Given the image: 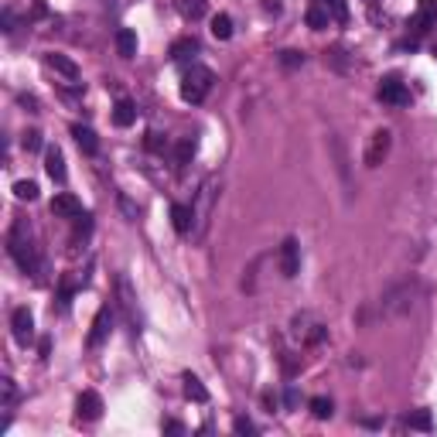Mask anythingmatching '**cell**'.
Here are the masks:
<instances>
[{
    "instance_id": "obj_1",
    "label": "cell",
    "mask_w": 437,
    "mask_h": 437,
    "mask_svg": "<svg viewBox=\"0 0 437 437\" xmlns=\"http://www.w3.org/2000/svg\"><path fill=\"white\" fill-rule=\"evenodd\" d=\"M7 253L14 257V263H17L21 270L31 273L35 280H41V277H45V260L38 257V250H35L31 232H28V225H24V222H14V229L7 232Z\"/></svg>"
},
{
    "instance_id": "obj_2",
    "label": "cell",
    "mask_w": 437,
    "mask_h": 437,
    "mask_svg": "<svg viewBox=\"0 0 437 437\" xmlns=\"http://www.w3.org/2000/svg\"><path fill=\"white\" fill-rule=\"evenodd\" d=\"M212 86H216V75H212V68H209V65L192 62V65L181 72V100H185V103H192V106L205 103V96L212 93Z\"/></svg>"
},
{
    "instance_id": "obj_3",
    "label": "cell",
    "mask_w": 437,
    "mask_h": 437,
    "mask_svg": "<svg viewBox=\"0 0 437 437\" xmlns=\"http://www.w3.org/2000/svg\"><path fill=\"white\" fill-rule=\"evenodd\" d=\"M216 195H218V178H205V181H202V188H198V198H195V205H192V212H195V229H192V232H195L198 239H202V236H205V229H209Z\"/></svg>"
},
{
    "instance_id": "obj_4",
    "label": "cell",
    "mask_w": 437,
    "mask_h": 437,
    "mask_svg": "<svg viewBox=\"0 0 437 437\" xmlns=\"http://www.w3.org/2000/svg\"><path fill=\"white\" fill-rule=\"evenodd\" d=\"M437 24V0H417V10L410 17V35L420 38Z\"/></svg>"
},
{
    "instance_id": "obj_5",
    "label": "cell",
    "mask_w": 437,
    "mask_h": 437,
    "mask_svg": "<svg viewBox=\"0 0 437 437\" xmlns=\"http://www.w3.org/2000/svg\"><path fill=\"white\" fill-rule=\"evenodd\" d=\"M376 96H380L382 103H389V106H407V103H410V89H407V82L396 79V75H386V79H382Z\"/></svg>"
},
{
    "instance_id": "obj_6",
    "label": "cell",
    "mask_w": 437,
    "mask_h": 437,
    "mask_svg": "<svg viewBox=\"0 0 437 437\" xmlns=\"http://www.w3.org/2000/svg\"><path fill=\"white\" fill-rule=\"evenodd\" d=\"M10 328H14V342L17 345H31L35 342V318H31V311L28 308H14V315H10Z\"/></svg>"
},
{
    "instance_id": "obj_7",
    "label": "cell",
    "mask_w": 437,
    "mask_h": 437,
    "mask_svg": "<svg viewBox=\"0 0 437 437\" xmlns=\"http://www.w3.org/2000/svg\"><path fill=\"white\" fill-rule=\"evenodd\" d=\"M389 147H393V133L389 130H376L369 137V147H366V167H380L386 161V154H389Z\"/></svg>"
},
{
    "instance_id": "obj_8",
    "label": "cell",
    "mask_w": 437,
    "mask_h": 437,
    "mask_svg": "<svg viewBox=\"0 0 437 437\" xmlns=\"http://www.w3.org/2000/svg\"><path fill=\"white\" fill-rule=\"evenodd\" d=\"M75 413H79V420H100L103 417V396L96 393V389H86V393H79V400H75Z\"/></svg>"
},
{
    "instance_id": "obj_9",
    "label": "cell",
    "mask_w": 437,
    "mask_h": 437,
    "mask_svg": "<svg viewBox=\"0 0 437 437\" xmlns=\"http://www.w3.org/2000/svg\"><path fill=\"white\" fill-rule=\"evenodd\" d=\"M280 273L287 280L301 273V246H297V239H283V246H280Z\"/></svg>"
},
{
    "instance_id": "obj_10",
    "label": "cell",
    "mask_w": 437,
    "mask_h": 437,
    "mask_svg": "<svg viewBox=\"0 0 437 437\" xmlns=\"http://www.w3.org/2000/svg\"><path fill=\"white\" fill-rule=\"evenodd\" d=\"M52 216H58V218H75V216H82V202H79L75 195L62 192V195H55V198H52Z\"/></svg>"
},
{
    "instance_id": "obj_11",
    "label": "cell",
    "mask_w": 437,
    "mask_h": 437,
    "mask_svg": "<svg viewBox=\"0 0 437 437\" xmlns=\"http://www.w3.org/2000/svg\"><path fill=\"white\" fill-rule=\"evenodd\" d=\"M45 65H48L52 72H58V75H65L68 82H79V65H75L72 58H65V55H58V52H48L45 55Z\"/></svg>"
},
{
    "instance_id": "obj_12",
    "label": "cell",
    "mask_w": 437,
    "mask_h": 437,
    "mask_svg": "<svg viewBox=\"0 0 437 437\" xmlns=\"http://www.w3.org/2000/svg\"><path fill=\"white\" fill-rule=\"evenodd\" d=\"M109 325H113L109 308H100V315H96V322H93V331H89V348H100V345H103V338L109 335Z\"/></svg>"
},
{
    "instance_id": "obj_13",
    "label": "cell",
    "mask_w": 437,
    "mask_h": 437,
    "mask_svg": "<svg viewBox=\"0 0 437 437\" xmlns=\"http://www.w3.org/2000/svg\"><path fill=\"white\" fill-rule=\"evenodd\" d=\"M328 21H331V10H328L325 0H311V7H308V28L311 31H325Z\"/></svg>"
},
{
    "instance_id": "obj_14",
    "label": "cell",
    "mask_w": 437,
    "mask_h": 437,
    "mask_svg": "<svg viewBox=\"0 0 437 437\" xmlns=\"http://www.w3.org/2000/svg\"><path fill=\"white\" fill-rule=\"evenodd\" d=\"M45 171H48V178L58 181V185L65 181V154H62L58 147H48V151H45Z\"/></svg>"
},
{
    "instance_id": "obj_15",
    "label": "cell",
    "mask_w": 437,
    "mask_h": 437,
    "mask_svg": "<svg viewBox=\"0 0 437 437\" xmlns=\"http://www.w3.org/2000/svg\"><path fill=\"white\" fill-rule=\"evenodd\" d=\"M171 225H174L181 236H188V232L195 229V212H192L188 205H171Z\"/></svg>"
},
{
    "instance_id": "obj_16",
    "label": "cell",
    "mask_w": 437,
    "mask_h": 437,
    "mask_svg": "<svg viewBox=\"0 0 437 437\" xmlns=\"http://www.w3.org/2000/svg\"><path fill=\"white\" fill-rule=\"evenodd\" d=\"M72 137H75V144L82 147V154H96V151H100V140H96V133H93L89 127L72 123Z\"/></svg>"
},
{
    "instance_id": "obj_17",
    "label": "cell",
    "mask_w": 437,
    "mask_h": 437,
    "mask_svg": "<svg viewBox=\"0 0 437 437\" xmlns=\"http://www.w3.org/2000/svg\"><path fill=\"white\" fill-rule=\"evenodd\" d=\"M198 52H202V45H198V38H192V35H188V38H178V41L171 45V58H174V62H188L192 55H198Z\"/></svg>"
},
{
    "instance_id": "obj_18",
    "label": "cell",
    "mask_w": 437,
    "mask_h": 437,
    "mask_svg": "<svg viewBox=\"0 0 437 437\" xmlns=\"http://www.w3.org/2000/svg\"><path fill=\"white\" fill-rule=\"evenodd\" d=\"M116 52H120V58H133L137 55V35L130 28H120L116 31Z\"/></svg>"
},
{
    "instance_id": "obj_19",
    "label": "cell",
    "mask_w": 437,
    "mask_h": 437,
    "mask_svg": "<svg viewBox=\"0 0 437 437\" xmlns=\"http://www.w3.org/2000/svg\"><path fill=\"white\" fill-rule=\"evenodd\" d=\"M137 120V106L130 103V100H116V106H113V123L116 127H130Z\"/></svg>"
},
{
    "instance_id": "obj_20",
    "label": "cell",
    "mask_w": 437,
    "mask_h": 437,
    "mask_svg": "<svg viewBox=\"0 0 437 437\" xmlns=\"http://www.w3.org/2000/svg\"><path fill=\"white\" fill-rule=\"evenodd\" d=\"M185 396L195 400V403H209V389L202 386L198 376H192V373H185Z\"/></svg>"
},
{
    "instance_id": "obj_21",
    "label": "cell",
    "mask_w": 437,
    "mask_h": 437,
    "mask_svg": "<svg viewBox=\"0 0 437 437\" xmlns=\"http://www.w3.org/2000/svg\"><path fill=\"white\" fill-rule=\"evenodd\" d=\"M192 158H195V137H185V140L178 144V151H174V167L181 171V167L192 161Z\"/></svg>"
},
{
    "instance_id": "obj_22",
    "label": "cell",
    "mask_w": 437,
    "mask_h": 437,
    "mask_svg": "<svg viewBox=\"0 0 437 437\" xmlns=\"http://www.w3.org/2000/svg\"><path fill=\"white\" fill-rule=\"evenodd\" d=\"M212 35H216L218 41H229L232 38V17L229 14H216L212 17Z\"/></svg>"
},
{
    "instance_id": "obj_23",
    "label": "cell",
    "mask_w": 437,
    "mask_h": 437,
    "mask_svg": "<svg viewBox=\"0 0 437 437\" xmlns=\"http://www.w3.org/2000/svg\"><path fill=\"white\" fill-rule=\"evenodd\" d=\"M407 427H410V431H431V427H434L431 410H417V413H410V417H407Z\"/></svg>"
},
{
    "instance_id": "obj_24",
    "label": "cell",
    "mask_w": 437,
    "mask_h": 437,
    "mask_svg": "<svg viewBox=\"0 0 437 437\" xmlns=\"http://www.w3.org/2000/svg\"><path fill=\"white\" fill-rule=\"evenodd\" d=\"M14 198L35 202V198H38V185H35V181H17V185H14Z\"/></svg>"
},
{
    "instance_id": "obj_25",
    "label": "cell",
    "mask_w": 437,
    "mask_h": 437,
    "mask_svg": "<svg viewBox=\"0 0 437 437\" xmlns=\"http://www.w3.org/2000/svg\"><path fill=\"white\" fill-rule=\"evenodd\" d=\"M308 407H311V413H315L318 420H328V417H331V400H328V396H315Z\"/></svg>"
},
{
    "instance_id": "obj_26",
    "label": "cell",
    "mask_w": 437,
    "mask_h": 437,
    "mask_svg": "<svg viewBox=\"0 0 437 437\" xmlns=\"http://www.w3.org/2000/svg\"><path fill=\"white\" fill-rule=\"evenodd\" d=\"M328 10H331V17L338 21V24H345L348 21V0H325Z\"/></svg>"
},
{
    "instance_id": "obj_27",
    "label": "cell",
    "mask_w": 437,
    "mask_h": 437,
    "mask_svg": "<svg viewBox=\"0 0 437 437\" xmlns=\"http://www.w3.org/2000/svg\"><path fill=\"white\" fill-rule=\"evenodd\" d=\"M21 147L31 154V151H41V133L38 130H24V137H21Z\"/></svg>"
},
{
    "instance_id": "obj_28",
    "label": "cell",
    "mask_w": 437,
    "mask_h": 437,
    "mask_svg": "<svg viewBox=\"0 0 437 437\" xmlns=\"http://www.w3.org/2000/svg\"><path fill=\"white\" fill-rule=\"evenodd\" d=\"M181 14L192 17V21L202 17V14H205V0H185V3H181Z\"/></svg>"
},
{
    "instance_id": "obj_29",
    "label": "cell",
    "mask_w": 437,
    "mask_h": 437,
    "mask_svg": "<svg viewBox=\"0 0 437 437\" xmlns=\"http://www.w3.org/2000/svg\"><path fill=\"white\" fill-rule=\"evenodd\" d=\"M0 386H3V410H10V407H14V396H17L14 380H10V376H3V382H0Z\"/></svg>"
},
{
    "instance_id": "obj_30",
    "label": "cell",
    "mask_w": 437,
    "mask_h": 437,
    "mask_svg": "<svg viewBox=\"0 0 437 437\" xmlns=\"http://www.w3.org/2000/svg\"><path fill=\"white\" fill-rule=\"evenodd\" d=\"M280 65H283V68H297V65H304V55L301 52H280Z\"/></svg>"
},
{
    "instance_id": "obj_31",
    "label": "cell",
    "mask_w": 437,
    "mask_h": 437,
    "mask_svg": "<svg viewBox=\"0 0 437 437\" xmlns=\"http://www.w3.org/2000/svg\"><path fill=\"white\" fill-rule=\"evenodd\" d=\"M232 427H236V434H257V424H253V420H246V417H236V424H232Z\"/></svg>"
},
{
    "instance_id": "obj_32",
    "label": "cell",
    "mask_w": 437,
    "mask_h": 437,
    "mask_svg": "<svg viewBox=\"0 0 437 437\" xmlns=\"http://www.w3.org/2000/svg\"><path fill=\"white\" fill-rule=\"evenodd\" d=\"M144 144H147V151H164V147H167V140H161V133H154V130L147 133Z\"/></svg>"
},
{
    "instance_id": "obj_33",
    "label": "cell",
    "mask_w": 437,
    "mask_h": 437,
    "mask_svg": "<svg viewBox=\"0 0 437 437\" xmlns=\"http://www.w3.org/2000/svg\"><path fill=\"white\" fill-rule=\"evenodd\" d=\"M283 403H287V410H294V407L301 403V393H297V389H287V393H283Z\"/></svg>"
},
{
    "instance_id": "obj_34",
    "label": "cell",
    "mask_w": 437,
    "mask_h": 437,
    "mask_svg": "<svg viewBox=\"0 0 437 437\" xmlns=\"http://www.w3.org/2000/svg\"><path fill=\"white\" fill-rule=\"evenodd\" d=\"M3 31H7V35L14 31V10H3Z\"/></svg>"
},
{
    "instance_id": "obj_35",
    "label": "cell",
    "mask_w": 437,
    "mask_h": 437,
    "mask_svg": "<svg viewBox=\"0 0 437 437\" xmlns=\"http://www.w3.org/2000/svg\"><path fill=\"white\" fill-rule=\"evenodd\" d=\"M21 106H28L31 113H38V100H35V96H21Z\"/></svg>"
},
{
    "instance_id": "obj_36",
    "label": "cell",
    "mask_w": 437,
    "mask_h": 437,
    "mask_svg": "<svg viewBox=\"0 0 437 437\" xmlns=\"http://www.w3.org/2000/svg\"><path fill=\"white\" fill-rule=\"evenodd\" d=\"M38 352H41V359H48V352H52V342H48V338H41V345H38Z\"/></svg>"
},
{
    "instance_id": "obj_37",
    "label": "cell",
    "mask_w": 437,
    "mask_h": 437,
    "mask_svg": "<svg viewBox=\"0 0 437 437\" xmlns=\"http://www.w3.org/2000/svg\"><path fill=\"white\" fill-rule=\"evenodd\" d=\"M164 431H171V434H181V431H185V427H181V424H178V420H167V424H164Z\"/></svg>"
},
{
    "instance_id": "obj_38",
    "label": "cell",
    "mask_w": 437,
    "mask_h": 437,
    "mask_svg": "<svg viewBox=\"0 0 437 437\" xmlns=\"http://www.w3.org/2000/svg\"><path fill=\"white\" fill-rule=\"evenodd\" d=\"M263 7H267V10H270V14H280V0H267V3H263Z\"/></svg>"
}]
</instances>
